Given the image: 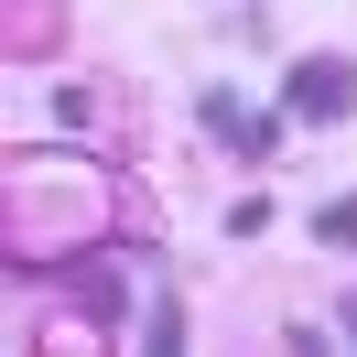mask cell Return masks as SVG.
I'll list each match as a JSON object with an SVG mask.
<instances>
[{
  "label": "cell",
  "instance_id": "4",
  "mask_svg": "<svg viewBox=\"0 0 357 357\" xmlns=\"http://www.w3.org/2000/svg\"><path fill=\"white\" fill-rule=\"evenodd\" d=\"M314 227H325L335 249H357V195H335V206H325V217H314Z\"/></svg>",
  "mask_w": 357,
  "mask_h": 357
},
{
  "label": "cell",
  "instance_id": "1",
  "mask_svg": "<svg viewBox=\"0 0 357 357\" xmlns=\"http://www.w3.org/2000/svg\"><path fill=\"white\" fill-rule=\"evenodd\" d=\"M292 119H347L357 109V66H325V54H314V66H292Z\"/></svg>",
  "mask_w": 357,
  "mask_h": 357
},
{
  "label": "cell",
  "instance_id": "5",
  "mask_svg": "<svg viewBox=\"0 0 357 357\" xmlns=\"http://www.w3.org/2000/svg\"><path fill=\"white\" fill-rule=\"evenodd\" d=\"M347 335H357V292H347Z\"/></svg>",
  "mask_w": 357,
  "mask_h": 357
},
{
  "label": "cell",
  "instance_id": "3",
  "mask_svg": "<svg viewBox=\"0 0 357 357\" xmlns=\"http://www.w3.org/2000/svg\"><path fill=\"white\" fill-rule=\"evenodd\" d=\"M141 357H184V314H174V303L141 314Z\"/></svg>",
  "mask_w": 357,
  "mask_h": 357
},
{
  "label": "cell",
  "instance_id": "2",
  "mask_svg": "<svg viewBox=\"0 0 357 357\" xmlns=\"http://www.w3.org/2000/svg\"><path fill=\"white\" fill-rule=\"evenodd\" d=\"M206 130H217L227 152H249V162H260V152H282V119H271V109H238L227 87H206Z\"/></svg>",
  "mask_w": 357,
  "mask_h": 357
}]
</instances>
